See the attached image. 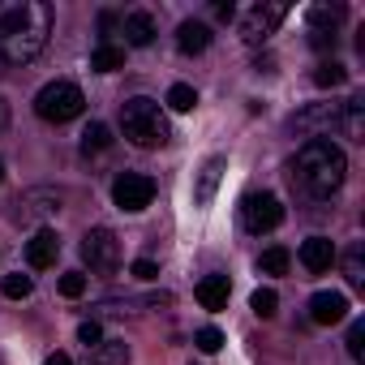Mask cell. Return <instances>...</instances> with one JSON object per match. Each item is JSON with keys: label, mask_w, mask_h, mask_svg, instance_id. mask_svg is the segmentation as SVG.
<instances>
[{"label": "cell", "mask_w": 365, "mask_h": 365, "mask_svg": "<svg viewBox=\"0 0 365 365\" xmlns=\"http://www.w3.org/2000/svg\"><path fill=\"white\" fill-rule=\"evenodd\" d=\"M288 262H292V254H288L284 245H271V250H262L258 271H262V275H284V271H288Z\"/></svg>", "instance_id": "cell-23"}, {"label": "cell", "mask_w": 365, "mask_h": 365, "mask_svg": "<svg viewBox=\"0 0 365 365\" xmlns=\"http://www.w3.org/2000/svg\"><path fill=\"white\" fill-rule=\"evenodd\" d=\"M331 262H335V245H331L327 237H309V241L301 245V267H305L309 275L331 271Z\"/></svg>", "instance_id": "cell-14"}, {"label": "cell", "mask_w": 365, "mask_h": 365, "mask_svg": "<svg viewBox=\"0 0 365 365\" xmlns=\"http://www.w3.org/2000/svg\"><path fill=\"white\" fill-rule=\"evenodd\" d=\"M78 339H82L86 348H99V344H103V327H99V322H82V327H78Z\"/></svg>", "instance_id": "cell-30"}, {"label": "cell", "mask_w": 365, "mask_h": 365, "mask_svg": "<svg viewBox=\"0 0 365 365\" xmlns=\"http://www.w3.org/2000/svg\"><path fill=\"white\" fill-rule=\"evenodd\" d=\"M241 224H245L254 237L275 232V228L284 224V202H279L275 194H267V190H262V194L254 190V194H245V198H241Z\"/></svg>", "instance_id": "cell-5"}, {"label": "cell", "mask_w": 365, "mask_h": 365, "mask_svg": "<svg viewBox=\"0 0 365 365\" xmlns=\"http://www.w3.org/2000/svg\"><path fill=\"white\" fill-rule=\"evenodd\" d=\"M0 292H5L9 301H26V297L35 292V279L22 275V271H18V275H5V279H0Z\"/></svg>", "instance_id": "cell-24"}, {"label": "cell", "mask_w": 365, "mask_h": 365, "mask_svg": "<svg viewBox=\"0 0 365 365\" xmlns=\"http://www.w3.org/2000/svg\"><path fill=\"white\" fill-rule=\"evenodd\" d=\"M344 82H348V69L335 65V61H322V65L314 69V86H322V91H335V86H344Z\"/></svg>", "instance_id": "cell-22"}, {"label": "cell", "mask_w": 365, "mask_h": 365, "mask_svg": "<svg viewBox=\"0 0 365 365\" xmlns=\"http://www.w3.org/2000/svg\"><path fill=\"white\" fill-rule=\"evenodd\" d=\"M309 318H314L318 327L344 322V318H348V297H344V292H314V297H309Z\"/></svg>", "instance_id": "cell-10"}, {"label": "cell", "mask_w": 365, "mask_h": 365, "mask_svg": "<svg viewBox=\"0 0 365 365\" xmlns=\"http://www.w3.org/2000/svg\"><path fill=\"white\" fill-rule=\"evenodd\" d=\"M224 155H211L207 163H202V172H198V185H194V202L198 207H211V198H215V190H220V180H224Z\"/></svg>", "instance_id": "cell-13"}, {"label": "cell", "mask_w": 365, "mask_h": 365, "mask_svg": "<svg viewBox=\"0 0 365 365\" xmlns=\"http://www.w3.org/2000/svg\"><path fill=\"white\" fill-rule=\"evenodd\" d=\"M194 103H198V91L185 86V82H176V86L168 91V108H172V112H194Z\"/></svg>", "instance_id": "cell-25"}, {"label": "cell", "mask_w": 365, "mask_h": 365, "mask_svg": "<svg viewBox=\"0 0 365 365\" xmlns=\"http://www.w3.org/2000/svg\"><path fill=\"white\" fill-rule=\"evenodd\" d=\"M309 43H314V48H335V35H331V31H314Z\"/></svg>", "instance_id": "cell-33"}, {"label": "cell", "mask_w": 365, "mask_h": 365, "mask_svg": "<svg viewBox=\"0 0 365 365\" xmlns=\"http://www.w3.org/2000/svg\"><path fill=\"white\" fill-rule=\"evenodd\" d=\"M207 43H211V26L207 22H180L176 26V48L185 52V56H198V52H207Z\"/></svg>", "instance_id": "cell-16"}, {"label": "cell", "mask_w": 365, "mask_h": 365, "mask_svg": "<svg viewBox=\"0 0 365 365\" xmlns=\"http://www.w3.org/2000/svg\"><path fill=\"white\" fill-rule=\"evenodd\" d=\"M82 108H86L82 86H78V82H65V78L48 82V86L35 95V112H39V120H48V125H69V120L82 116Z\"/></svg>", "instance_id": "cell-4"}, {"label": "cell", "mask_w": 365, "mask_h": 365, "mask_svg": "<svg viewBox=\"0 0 365 365\" xmlns=\"http://www.w3.org/2000/svg\"><path fill=\"white\" fill-rule=\"evenodd\" d=\"M112 146V129L103 125V120H91L86 129H82V150L86 155H99V150H108Z\"/></svg>", "instance_id": "cell-20"}, {"label": "cell", "mask_w": 365, "mask_h": 365, "mask_svg": "<svg viewBox=\"0 0 365 365\" xmlns=\"http://www.w3.org/2000/svg\"><path fill=\"white\" fill-rule=\"evenodd\" d=\"M52 35V5L43 0H22L18 9L0 18V61L5 65H31Z\"/></svg>", "instance_id": "cell-1"}, {"label": "cell", "mask_w": 365, "mask_h": 365, "mask_svg": "<svg viewBox=\"0 0 365 365\" xmlns=\"http://www.w3.org/2000/svg\"><path fill=\"white\" fill-rule=\"evenodd\" d=\"M82 292H86V275H82V271H65V275H61V297L73 301V297H82Z\"/></svg>", "instance_id": "cell-28"}, {"label": "cell", "mask_w": 365, "mask_h": 365, "mask_svg": "<svg viewBox=\"0 0 365 365\" xmlns=\"http://www.w3.org/2000/svg\"><path fill=\"white\" fill-rule=\"evenodd\" d=\"M120 133H125L133 146L155 150V146H163V142L172 138V125H168V116H163V108H159L155 99L138 95V99H125V103H120Z\"/></svg>", "instance_id": "cell-3"}, {"label": "cell", "mask_w": 365, "mask_h": 365, "mask_svg": "<svg viewBox=\"0 0 365 365\" xmlns=\"http://www.w3.org/2000/svg\"><path fill=\"white\" fill-rule=\"evenodd\" d=\"M194 344H198L202 352H220V348H224V331H220V327H202V331L194 335Z\"/></svg>", "instance_id": "cell-29"}, {"label": "cell", "mask_w": 365, "mask_h": 365, "mask_svg": "<svg viewBox=\"0 0 365 365\" xmlns=\"http://www.w3.org/2000/svg\"><path fill=\"white\" fill-rule=\"evenodd\" d=\"M344 344H348V356H352V361L365 356V322H361V318L348 327V339H344Z\"/></svg>", "instance_id": "cell-27"}, {"label": "cell", "mask_w": 365, "mask_h": 365, "mask_svg": "<svg viewBox=\"0 0 365 365\" xmlns=\"http://www.w3.org/2000/svg\"><path fill=\"white\" fill-rule=\"evenodd\" d=\"M335 125L344 129V138L361 142V138H365V99H348V103H339V116H335Z\"/></svg>", "instance_id": "cell-17"}, {"label": "cell", "mask_w": 365, "mask_h": 365, "mask_svg": "<svg viewBox=\"0 0 365 365\" xmlns=\"http://www.w3.org/2000/svg\"><path fill=\"white\" fill-rule=\"evenodd\" d=\"M9 125V108H5V99H0V129Z\"/></svg>", "instance_id": "cell-35"}, {"label": "cell", "mask_w": 365, "mask_h": 365, "mask_svg": "<svg viewBox=\"0 0 365 365\" xmlns=\"http://www.w3.org/2000/svg\"><path fill=\"white\" fill-rule=\"evenodd\" d=\"M228 292H232L228 275H207V279H198V288H194V297H198L202 309H228Z\"/></svg>", "instance_id": "cell-15"}, {"label": "cell", "mask_w": 365, "mask_h": 365, "mask_svg": "<svg viewBox=\"0 0 365 365\" xmlns=\"http://www.w3.org/2000/svg\"><path fill=\"white\" fill-rule=\"evenodd\" d=\"M250 305H254V314H258V318H271V314L279 309V297H275L271 288H258V292L250 297Z\"/></svg>", "instance_id": "cell-26"}, {"label": "cell", "mask_w": 365, "mask_h": 365, "mask_svg": "<svg viewBox=\"0 0 365 365\" xmlns=\"http://www.w3.org/2000/svg\"><path fill=\"white\" fill-rule=\"evenodd\" d=\"M82 262H86L91 271H99V275L116 271V267H120V237H116L112 228H91V232L82 237Z\"/></svg>", "instance_id": "cell-6"}, {"label": "cell", "mask_w": 365, "mask_h": 365, "mask_svg": "<svg viewBox=\"0 0 365 365\" xmlns=\"http://www.w3.org/2000/svg\"><path fill=\"white\" fill-rule=\"evenodd\" d=\"M56 254H61V237H56L52 228H39V232L26 241V262H31L35 271H48V267L56 262Z\"/></svg>", "instance_id": "cell-11"}, {"label": "cell", "mask_w": 365, "mask_h": 365, "mask_svg": "<svg viewBox=\"0 0 365 365\" xmlns=\"http://www.w3.org/2000/svg\"><path fill=\"white\" fill-rule=\"evenodd\" d=\"M91 69L95 73H116V69H125V48H116V43H99L95 52H91Z\"/></svg>", "instance_id": "cell-18"}, {"label": "cell", "mask_w": 365, "mask_h": 365, "mask_svg": "<svg viewBox=\"0 0 365 365\" xmlns=\"http://www.w3.org/2000/svg\"><path fill=\"white\" fill-rule=\"evenodd\" d=\"M339 262H344V279H348L352 288H361V284H365V250H361V245H348Z\"/></svg>", "instance_id": "cell-21"}, {"label": "cell", "mask_w": 365, "mask_h": 365, "mask_svg": "<svg viewBox=\"0 0 365 365\" xmlns=\"http://www.w3.org/2000/svg\"><path fill=\"white\" fill-rule=\"evenodd\" d=\"M0 180H5V163H0Z\"/></svg>", "instance_id": "cell-36"}, {"label": "cell", "mask_w": 365, "mask_h": 365, "mask_svg": "<svg viewBox=\"0 0 365 365\" xmlns=\"http://www.w3.org/2000/svg\"><path fill=\"white\" fill-rule=\"evenodd\" d=\"M120 35H125L129 48H150L155 43V18L146 9H133V14L120 18Z\"/></svg>", "instance_id": "cell-12"}, {"label": "cell", "mask_w": 365, "mask_h": 365, "mask_svg": "<svg viewBox=\"0 0 365 365\" xmlns=\"http://www.w3.org/2000/svg\"><path fill=\"white\" fill-rule=\"evenodd\" d=\"M292 168H297V185L309 198H318V202H327L344 185V176H348V159H344V150L331 138H309L297 150V163Z\"/></svg>", "instance_id": "cell-2"}, {"label": "cell", "mask_w": 365, "mask_h": 365, "mask_svg": "<svg viewBox=\"0 0 365 365\" xmlns=\"http://www.w3.org/2000/svg\"><path fill=\"white\" fill-rule=\"evenodd\" d=\"M91 365H129V348L120 339H103L99 348H91Z\"/></svg>", "instance_id": "cell-19"}, {"label": "cell", "mask_w": 365, "mask_h": 365, "mask_svg": "<svg viewBox=\"0 0 365 365\" xmlns=\"http://www.w3.org/2000/svg\"><path fill=\"white\" fill-rule=\"evenodd\" d=\"M335 116H339V108H335V103H314V108L297 112L288 125H292V133H301V138L309 142V138H327V129L335 125Z\"/></svg>", "instance_id": "cell-9"}, {"label": "cell", "mask_w": 365, "mask_h": 365, "mask_svg": "<svg viewBox=\"0 0 365 365\" xmlns=\"http://www.w3.org/2000/svg\"><path fill=\"white\" fill-rule=\"evenodd\" d=\"M150 198H155V180L142 176V172H120V176L112 180V202H116L120 211H129V215L146 211Z\"/></svg>", "instance_id": "cell-7"}, {"label": "cell", "mask_w": 365, "mask_h": 365, "mask_svg": "<svg viewBox=\"0 0 365 365\" xmlns=\"http://www.w3.org/2000/svg\"><path fill=\"white\" fill-rule=\"evenodd\" d=\"M288 18V5L284 0H267V5H254L245 18H241V39L245 43H262L279 31V22Z\"/></svg>", "instance_id": "cell-8"}, {"label": "cell", "mask_w": 365, "mask_h": 365, "mask_svg": "<svg viewBox=\"0 0 365 365\" xmlns=\"http://www.w3.org/2000/svg\"><path fill=\"white\" fill-rule=\"evenodd\" d=\"M211 14H215L220 22H232V18H237V5H232V0H215V5H211Z\"/></svg>", "instance_id": "cell-32"}, {"label": "cell", "mask_w": 365, "mask_h": 365, "mask_svg": "<svg viewBox=\"0 0 365 365\" xmlns=\"http://www.w3.org/2000/svg\"><path fill=\"white\" fill-rule=\"evenodd\" d=\"M129 271H133V279H155V275H159V267H155L150 258H138Z\"/></svg>", "instance_id": "cell-31"}, {"label": "cell", "mask_w": 365, "mask_h": 365, "mask_svg": "<svg viewBox=\"0 0 365 365\" xmlns=\"http://www.w3.org/2000/svg\"><path fill=\"white\" fill-rule=\"evenodd\" d=\"M43 365H73V356H69V352H52Z\"/></svg>", "instance_id": "cell-34"}]
</instances>
